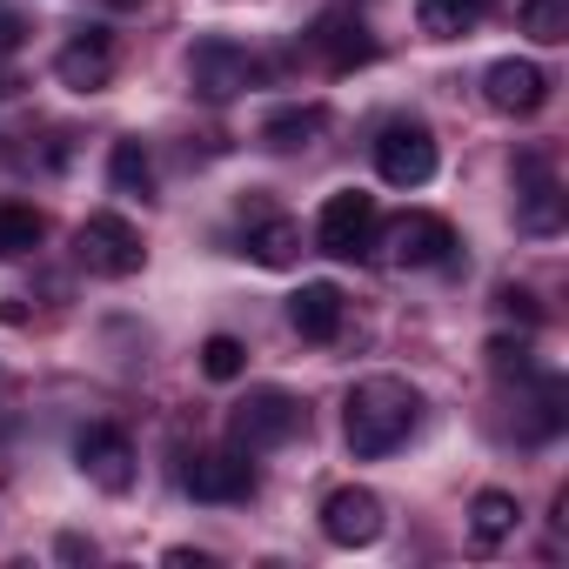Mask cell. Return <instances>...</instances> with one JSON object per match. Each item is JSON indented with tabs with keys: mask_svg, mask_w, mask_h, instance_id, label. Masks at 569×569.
<instances>
[{
	"mask_svg": "<svg viewBox=\"0 0 569 569\" xmlns=\"http://www.w3.org/2000/svg\"><path fill=\"white\" fill-rule=\"evenodd\" d=\"M416 422H422V396H416V382H402V376H369V382L349 389L342 436H349V449H356L362 462L402 449Z\"/></svg>",
	"mask_w": 569,
	"mask_h": 569,
	"instance_id": "6da1fadb",
	"label": "cell"
},
{
	"mask_svg": "<svg viewBox=\"0 0 569 569\" xmlns=\"http://www.w3.org/2000/svg\"><path fill=\"white\" fill-rule=\"evenodd\" d=\"M302 429H309V409H302L289 389H248V396L234 402V416H228V436H234V449H248V456L296 442Z\"/></svg>",
	"mask_w": 569,
	"mask_h": 569,
	"instance_id": "7a4b0ae2",
	"label": "cell"
},
{
	"mask_svg": "<svg viewBox=\"0 0 569 569\" xmlns=\"http://www.w3.org/2000/svg\"><path fill=\"white\" fill-rule=\"evenodd\" d=\"M74 254H81V268H88V274L128 281V274H141L148 241H141V228H134L128 214H88V221L74 228Z\"/></svg>",
	"mask_w": 569,
	"mask_h": 569,
	"instance_id": "3957f363",
	"label": "cell"
},
{
	"mask_svg": "<svg viewBox=\"0 0 569 569\" xmlns=\"http://www.w3.org/2000/svg\"><path fill=\"white\" fill-rule=\"evenodd\" d=\"M449 248H456V228L442 214H429V208H409L396 221H376V254L389 268H442Z\"/></svg>",
	"mask_w": 569,
	"mask_h": 569,
	"instance_id": "277c9868",
	"label": "cell"
},
{
	"mask_svg": "<svg viewBox=\"0 0 569 569\" xmlns=\"http://www.w3.org/2000/svg\"><path fill=\"white\" fill-rule=\"evenodd\" d=\"M376 194H362V188H336L329 201H322V214H316V248L322 254H336V261H362L369 248H376Z\"/></svg>",
	"mask_w": 569,
	"mask_h": 569,
	"instance_id": "5b68a950",
	"label": "cell"
},
{
	"mask_svg": "<svg viewBox=\"0 0 569 569\" xmlns=\"http://www.w3.org/2000/svg\"><path fill=\"white\" fill-rule=\"evenodd\" d=\"M261 81V61L241 48V41H228V34H214V41H201L194 54H188V88L201 94V101H234V94H248Z\"/></svg>",
	"mask_w": 569,
	"mask_h": 569,
	"instance_id": "8992f818",
	"label": "cell"
},
{
	"mask_svg": "<svg viewBox=\"0 0 569 569\" xmlns=\"http://www.w3.org/2000/svg\"><path fill=\"white\" fill-rule=\"evenodd\" d=\"M376 174L389 188H422L436 174V134L422 121H389L376 134Z\"/></svg>",
	"mask_w": 569,
	"mask_h": 569,
	"instance_id": "52a82bcc",
	"label": "cell"
},
{
	"mask_svg": "<svg viewBox=\"0 0 569 569\" xmlns=\"http://www.w3.org/2000/svg\"><path fill=\"white\" fill-rule=\"evenodd\" d=\"M181 489L194 502H248L254 496V462H248V449H201V456H188Z\"/></svg>",
	"mask_w": 569,
	"mask_h": 569,
	"instance_id": "ba28073f",
	"label": "cell"
},
{
	"mask_svg": "<svg viewBox=\"0 0 569 569\" xmlns=\"http://www.w3.org/2000/svg\"><path fill=\"white\" fill-rule=\"evenodd\" d=\"M74 462H81V476H88L94 489H108V496L134 489V442H128V429H114V422L81 429V436H74Z\"/></svg>",
	"mask_w": 569,
	"mask_h": 569,
	"instance_id": "9c48e42d",
	"label": "cell"
},
{
	"mask_svg": "<svg viewBox=\"0 0 569 569\" xmlns=\"http://www.w3.org/2000/svg\"><path fill=\"white\" fill-rule=\"evenodd\" d=\"M382 529H389V509H382V496L362 489V482H349V489H336V496L322 502V536H329L336 549H369Z\"/></svg>",
	"mask_w": 569,
	"mask_h": 569,
	"instance_id": "30bf717a",
	"label": "cell"
},
{
	"mask_svg": "<svg viewBox=\"0 0 569 569\" xmlns=\"http://www.w3.org/2000/svg\"><path fill=\"white\" fill-rule=\"evenodd\" d=\"M516 174H522V194H516V221H522V234H562V221H569V194L556 188V174H549V154H522L516 161Z\"/></svg>",
	"mask_w": 569,
	"mask_h": 569,
	"instance_id": "8fae6325",
	"label": "cell"
},
{
	"mask_svg": "<svg viewBox=\"0 0 569 569\" xmlns=\"http://www.w3.org/2000/svg\"><path fill=\"white\" fill-rule=\"evenodd\" d=\"M54 74H61V88H74V94H101V88L114 81V34H108V28H81V34L54 54Z\"/></svg>",
	"mask_w": 569,
	"mask_h": 569,
	"instance_id": "7c38bea8",
	"label": "cell"
},
{
	"mask_svg": "<svg viewBox=\"0 0 569 569\" xmlns=\"http://www.w3.org/2000/svg\"><path fill=\"white\" fill-rule=\"evenodd\" d=\"M482 94H489L496 114H536V108L549 101V74H542L536 61H522V54H502V61L482 74Z\"/></svg>",
	"mask_w": 569,
	"mask_h": 569,
	"instance_id": "4fadbf2b",
	"label": "cell"
},
{
	"mask_svg": "<svg viewBox=\"0 0 569 569\" xmlns=\"http://www.w3.org/2000/svg\"><path fill=\"white\" fill-rule=\"evenodd\" d=\"M342 316H349V302H342L336 281H302V289L289 296V322L302 329V342H336Z\"/></svg>",
	"mask_w": 569,
	"mask_h": 569,
	"instance_id": "5bb4252c",
	"label": "cell"
},
{
	"mask_svg": "<svg viewBox=\"0 0 569 569\" xmlns=\"http://www.w3.org/2000/svg\"><path fill=\"white\" fill-rule=\"evenodd\" d=\"M309 48H316L336 74H349V68L376 61V41H369V28H362L356 14H322V21H316V34H309Z\"/></svg>",
	"mask_w": 569,
	"mask_h": 569,
	"instance_id": "9a60e30c",
	"label": "cell"
},
{
	"mask_svg": "<svg viewBox=\"0 0 569 569\" xmlns=\"http://www.w3.org/2000/svg\"><path fill=\"white\" fill-rule=\"evenodd\" d=\"M516 522H522V509H516L509 489H482V496L469 502V542H476V549H502V542L516 536Z\"/></svg>",
	"mask_w": 569,
	"mask_h": 569,
	"instance_id": "2e32d148",
	"label": "cell"
},
{
	"mask_svg": "<svg viewBox=\"0 0 569 569\" xmlns=\"http://www.w3.org/2000/svg\"><path fill=\"white\" fill-rule=\"evenodd\" d=\"M248 254H254L261 268H296V261H302V228H296L289 214H254Z\"/></svg>",
	"mask_w": 569,
	"mask_h": 569,
	"instance_id": "e0dca14e",
	"label": "cell"
},
{
	"mask_svg": "<svg viewBox=\"0 0 569 569\" xmlns=\"http://www.w3.org/2000/svg\"><path fill=\"white\" fill-rule=\"evenodd\" d=\"M329 128V114L309 101V108H274L268 121H261V148H274V154H296V148H309L316 134Z\"/></svg>",
	"mask_w": 569,
	"mask_h": 569,
	"instance_id": "ac0fdd59",
	"label": "cell"
},
{
	"mask_svg": "<svg viewBox=\"0 0 569 569\" xmlns=\"http://www.w3.org/2000/svg\"><path fill=\"white\" fill-rule=\"evenodd\" d=\"M489 0H416V21L429 41H462L469 28H482Z\"/></svg>",
	"mask_w": 569,
	"mask_h": 569,
	"instance_id": "d6986e66",
	"label": "cell"
},
{
	"mask_svg": "<svg viewBox=\"0 0 569 569\" xmlns=\"http://www.w3.org/2000/svg\"><path fill=\"white\" fill-rule=\"evenodd\" d=\"M108 188L128 194V201H154V161L141 141H114L108 148Z\"/></svg>",
	"mask_w": 569,
	"mask_h": 569,
	"instance_id": "ffe728a7",
	"label": "cell"
},
{
	"mask_svg": "<svg viewBox=\"0 0 569 569\" xmlns=\"http://www.w3.org/2000/svg\"><path fill=\"white\" fill-rule=\"evenodd\" d=\"M41 241H48V221H41L34 208L0 201V261H21V254H34Z\"/></svg>",
	"mask_w": 569,
	"mask_h": 569,
	"instance_id": "44dd1931",
	"label": "cell"
},
{
	"mask_svg": "<svg viewBox=\"0 0 569 569\" xmlns=\"http://www.w3.org/2000/svg\"><path fill=\"white\" fill-rule=\"evenodd\" d=\"M516 21H522V34L536 48H562L569 41V0H522Z\"/></svg>",
	"mask_w": 569,
	"mask_h": 569,
	"instance_id": "7402d4cb",
	"label": "cell"
},
{
	"mask_svg": "<svg viewBox=\"0 0 569 569\" xmlns=\"http://www.w3.org/2000/svg\"><path fill=\"white\" fill-rule=\"evenodd\" d=\"M482 356H489V376H496V382H529V376H536V356H529L522 336H489Z\"/></svg>",
	"mask_w": 569,
	"mask_h": 569,
	"instance_id": "603a6c76",
	"label": "cell"
},
{
	"mask_svg": "<svg viewBox=\"0 0 569 569\" xmlns=\"http://www.w3.org/2000/svg\"><path fill=\"white\" fill-rule=\"evenodd\" d=\"M241 369H248V349L234 336H208L201 342V376L208 382H241Z\"/></svg>",
	"mask_w": 569,
	"mask_h": 569,
	"instance_id": "cb8c5ba5",
	"label": "cell"
},
{
	"mask_svg": "<svg viewBox=\"0 0 569 569\" xmlns=\"http://www.w3.org/2000/svg\"><path fill=\"white\" fill-rule=\"evenodd\" d=\"M496 309H502L509 322H522V329H536V322H542L536 296H529V289H516V281H502V289H496Z\"/></svg>",
	"mask_w": 569,
	"mask_h": 569,
	"instance_id": "d4e9b609",
	"label": "cell"
},
{
	"mask_svg": "<svg viewBox=\"0 0 569 569\" xmlns=\"http://www.w3.org/2000/svg\"><path fill=\"white\" fill-rule=\"evenodd\" d=\"M21 41H28V28H21V21H14V14H0V54H14V48H21Z\"/></svg>",
	"mask_w": 569,
	"mask_h": 569,
	"instance_id": "484cf974",
	"label": "cell"
},
{
	"mask_svg": "<svg viewBox=\"0 0 569 569\" xmlns=\"http://www.w3.org/2000/svg\"><path fill=\"white\" fill-rule=\"evenodd\" d=\"M94 556V542H81V536H61V562H88Z\"/></svg>",
	"mask_w": 569,
	"mask_h": 569,
	"instance_id": "4316f807",
	"label": "cell"
},
{
	"mask_svg": "<svg viewBox=\"0 0 569 569\" xmlns=\"http://www.w3.org/2000/svg\"><path fill=\"white\" fill-rule=\"evenodd\" d=\"M168 562H174V569H208V556H201V549H168Z\"/></svg>",
	"mask_w": 569,
	"mask_h": 569,
	"instance_id": "83f0119b",
	"label": "cell"
},
{
	"mask_svg": "<svg viewBox=\"0 0 569 569\" xmlns=\"http://www.w3.org/2000/svg\"><path fill=\"white\" fill-rule=\"evenodd\" d=\"M114 8H141V0H114Z\"/></svg>",
	"mask_w": 569,
	"mask_h": 569,
	"instance_id": "f1b7e54d",
	"label": "cell"
},
{
	"mask_svg": "<svg viewBox=\"0 0 569 569\" xmlns=\"http://www.w3.org/2000/svg\"><path fill=\"white\" fill-rule=\"evenodd\" d=\"M0 101H8V74H0Z\"/></svg>",
	"mask_w": 569,
	"mask_h": 569,
	"instance_id": "f546056e",
	"label": "cell"
}]
</instances>
